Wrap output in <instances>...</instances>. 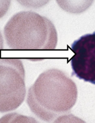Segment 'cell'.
Segmentation results:
<instances>
[{"mask_svg":"<svg viewBox=\"0 0 95 123\" xmlns=\"http://www.w3.org/2000/svg\"><path fill=\"white\" fill-rule=\"evenodd\" d=\"M4 33L8 45L13 49H54L58 41L52 21L31 11L14 14L5 25Z\"/></svg>","mask_w":95,"mask_h":123,"instance_id":"obj_1","label":"cell"},{"mask_svg":"<svg viewBox=\"0 0 95 123\" xmlns=\"http://www.w3.org/2000/svg\"><path fill=\"white\" fill-rule=\"evenodd\" d=\"M59 70L52 69L40 74L29 88L27 103L32 112L40 119L49 122L58 111Z\"/></svg>","mask_w":95,"mask_h":123,"instance_id":"obj_2","label":"cell"},{"mask_svg":"<svg viewBox=\"0 0 95 123\" xmlns=\"http://www.w3.org/2000/svg\"><path fill=\"white\" fill-rule=\"evenodd\" d=\"M25 72L19 59H1L0 62V111L15 110L26 95Z\"/></svg>","mask_w":95,"mask_h":123,"instance_id":"obj_3","label":"cell"},{"mask_svg":"<svg viewBox=\"0 0 95 123\" xmlns=\"http://www.w3.org/2000/svg\"><path fill=\"white\" fill-rule=\"evenodd\" d=\"M71 48L74 54L70 59L73 74L95 84V31L75 41Z\"/></svg>","mask_w":95,"mask_h":123,"instance_id":"obj_4","label":"cell"},{"mask_svg":"<svg viewBox=\"0 0 95 123\" xmlns=\"http://www.w3.org/2000/svg\"><path fill=\"white\" fill-rule=\"evenodd\" d=\"M94 0H56L59 7L67 12L79 14L86 11Z\"/></svg>","mask_w":95,"mask_h":123,"instance_id":"obj_5","label":"cell"},{"mask_svg":"<svg viewBox=\"0 0 95 123\" xmlns=\"http://www.w3.org/2000/svg\"><path fill=\"white\" fill-rule=\"evenodd\" d=\"M22 6L27 7L37 8L46 4L50 0H16Z\"/></svg>","mask_w":95,"mask_h":123,"instance_id":"obj_6","label":"cell"}]
</instances>
